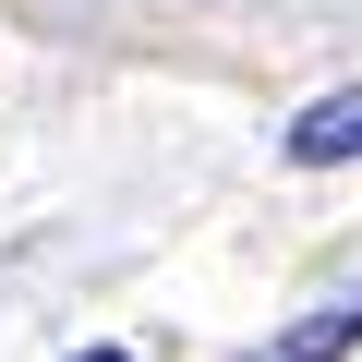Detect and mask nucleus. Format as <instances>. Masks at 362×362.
<instances>
[{
  "label": "nucleus",
  "instance_id": "1",
  "mask_svg": "<svg viewBox=\"0 0 362 362\" xmlns=\"http://www.w3.org/2000/svg\"><path fill=\"white\" fill-rule=\"evenodd\" d=\"M338 350H362V290H338V302H314L266 362H338Z\"/></svg>",
  "mask_w": 362,
  "mask_h": 362
},
{
  "label": "nucleus",
  "instance_id": "2",
  "mask_svg": "<svg viewBox=\"0 0 362 362\" xmlns=\"http://www.w3.org/2000/svg\"><path fill=\"white\" fill-rule=\"evenodd\" d=\"M338 157H362V97H326L290 121V169H338Z\"/></svg>",
  "mask_w": 362,
  "mask_h": 362
},
{
  "label": "nucleus",
  "instance_id": "3",
  "mask_svg": "<svg viewBox=\"0 0 362 362\" xmlns=\"http://www.w3.org/2000/svg\"><path fill=\"white\" fill-rule=\"evenodd\" d=\"M85 362H121V350H85Z\"/></svg>",
  "mask_w": 362,
  "mask_h": 362
}]
</instances>
